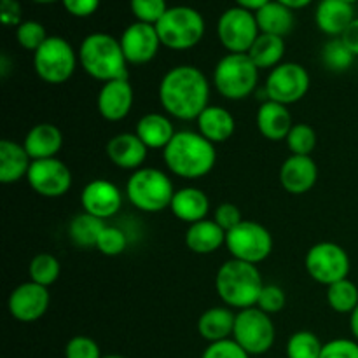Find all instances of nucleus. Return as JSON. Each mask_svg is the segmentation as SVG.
Masks as SVG:
<instances>
[{
	"label": "nucleus",
	"mask_w": 358,
	"mask_h": 358,
	"mask_svg": "<svg viewBox=\"0 0 358 358\" xmlns=\"http://www.w3.org/2000/svg\"><path fill=\"white\" fill-rule=\"evenodd\" d=\"M28 185L42 198H62L72 187V171L58 157L31 161Z\"/></svg>",
	"instance_id": "14"
},
{
	"label": "nucleus",
	"mask_w": 358,
	"mask_h": 358,
	"mask_svg": "<svg viewBox=\"0 0 358 358\" xmlns=\"http://www.w3.org/2000/svg\"><path fill=\"white\" fill-rule=\"evenodd\" d=\"M105 220L98 219V217L90 215V213L83 212L72 219L69 226V238L77 248H96L98 240H100L101 231L105 229Z\"/></svg>",
	"instance_id": "32"
},
{
	"label": "nucleus",
	"mask_w": 358,
	"mask_h": 358,
	"mask_svg": "<svg viewBox=\"0 0 358 358\" xmlns=\"http://www.w3.org/2000/svg\"><path fill=\"white\" fill-rule=\"evenodd\" d=\"M0 20L6 27H20L23 23L20 2L17 0H0Z\"/></svg>",
	"instance_id": "47"
},
{
	"label": "nucleus",
	"mask_w": 358,
	"mask_h": 358,
	"mask_svg": "<svg viewBox=\"0 0 358 358\" xmlns=\"http://www.w3.org/2000/svg\"><path fill=\"white\" fill-rule=\"evenodd\" d=\"M63 9L76 17L93 16L100 7V0H62Z\"/></svg>",
	"instance_id": "46"
},
{
	"label": "nucleus",
	"mask_w": 358,
	"mask_h": 358,
	"mask_svg": "<svg viewBox=\"0 0 358 358\" xmlns=\"http://www.w3.org/2000/svg\"><path fill=\"white\" fill-rule=\"evenodd\" d=\"M100 345L87 336H73L65 346V358H101Z\"/></svg>",
	"instance_id": "41"
},
{
	"label": "nucleus",
	"mask_w": 358,
	"mask_h": 358,
	"mask_svg": "<svg viewBox=\"0 0 358 358\" xmlns=\"http://www.w3.org/2000/svg\"><path fill=\"white\" fill-rule=\"evenodd\" d=\"M311 86L308 70L301 63L287 62L269 70L266 79V94L268 100L282 105H294L303 100Z\"/></svg>",
	"instance_id": "13"
},
{
	"label": "nucleus",
	"mask_w": 358,
	"mask_h": 358,
	"mask_svg": "<svg viewBox=\"0 0 358 358\" xmlns=\"http://www.w3.org/2000/svg\"><path fill=\"white\" fill-rule=\"evenodd\" d=\"M31 166V157L24 150L23 143L13 140L0 142V182L2 184H16L21 178H27Z\"/></svg>",
	"instance_id": "28"
},
{
	"label": "nucleus",
	"mask_w": 358,
	"mask_h": 358,
	"mask_svg": "<svg viewBox=\"0 0 358 358\" xmlns=\"http://www.w3.org/2000/svg\"><path fill=\"white\" fill-rule=\"evenodd\" d=\"M259 72L248 55L227 52L213 69V84L226 100H245L257 87Z\"/></svg>",
	"instance_id": "7"
},
{
	"label": "nucleus",
	"mask_w": 358,
	"mask_h": 358,
	"mask_svg": "<svg viewBox=\"0 0 358 358\" xmlns=\"http://www.w3.org/2000/svg\"><path fill=\"white\" fill-rule=\"evenodd\" d=\"M276 2L283 3V6H287L289 9H292V10H299V9H304V7L310 6L313 0H276Z\"/></svg>",
	"instance_id": "50"
},
{
	"label": "nucleus",
	"mask_w": 358,
	"mask_h": 358,
	"mask_svg": "<svg viewBox=\"0 0 358 358\" xmlns=\"http://www.w3.org/2000/svg\"><path fill=\"white\" fill-rule=\"evenodd\" d=\"M255 20H257L261 34L276 35V37L282 38L289 35L292 31L294 24H296L294 10L283 6V3L276 2V0H271L264 7H261L255 13Z\"/></svg>",
	"instance_id": "30"
},
{
	"label": "nucleus",
	"mask_w": 358,
	"mask_h": 358,
	"mask_svg": "<svg viewBox=\"0 0 358 358\" xmlns=\"http://www.w3.org/2000/svg\"><path fill=\"white\" fill-rule=\"evenodd\" d=\"M135 101V91L128 79H115L101 84L96 96V107L105 121L117 122L128 117Z\"/></svg>",
	"instance_id": "18"
},
{
	"label": "nucleus",
	"mask_w": 358,
	"mask_h": 358,
	"mask_svg": "<svg viewBox=\"0 0 358 358\" xmlns=\"http://www.w3.org/2000/svg\"><path fill=\"white\" fill-rule=\"evenodd\" d=\"M273 245L271 233L255 220H241L226 236V248L233 259L255 266L271 255Z\"/></svg>",
	"instance_id": "9"
},
{
	"label": "nucleus",
	"mask_w": 358,
	"mask_h": 358,
	"mask_svg": "<svg viewBox=\"0 0 358 358\" xmlns=\"http://www.w3.org/2000/svg\"><path fill=\"white\" fill-rule=\"evenodd\" d=\"M213 220H215L226 233H229L231 229H234V227L243 220V217H241L240 208H238L234 203H220L215 208V212H213Z\"/></svg>",
	"instance_id": "45"
},
{
	"label": "nucleus",
	"mask_w": 358,
	"mask_h": 358,
	"mask_svg": "<svg viewBox=\"0 0 358 358\" xmlns=\"http://www.w3.org/2000/svg\"><path fill=\"white\" fill-rule=\"evenodd\" d=\"M23 147L31 157V161L51 159L63 147V135L59 128L51 122H38L28 129L23 140Z\"/></svg>",
	"instance_id": "23"
},
{
	"label": "nucleus",
	"mask_w": 358,
	"mask_h": 358,
	"mask_svg": "<svg viewBox=\"0 0 358 358\" xmlns=\"http://www.w3.org/2000/svg\"><path fill=\"white\" fill-rule=\"evenodd\" d=\"M175 187L170 177L157 168H140L126 182V198L145 213H159L170 208Z\"/></svg>",
	"instance_id": "5"
},
{
	"label": "nucleus",
	"mask_w": 358,
	"mask_h": 358,
	"mask_svg": "<svg viewBox=\"0 0 358 358\" xmlns=\"http://www.w3.org/2000/svg\"><path fill=\"white\" fill-rule=\"evenodd\" d=\"M126 247H128V236H126L124 231L121 227L107 224L100 234L96 250L107 257H117L126 250Z\"/></svg>",
	"instance_id": "40"
},
{
	"label": "nucleus",
	"mask_w": 358,
	"mask_h": 358,
	"mask_svg": "<svg viewBox=\"0 0 358 358\" xmlns=\"http://www.w3.org/2000/svg\"><path fill=\"white\" fill-rule=\"evenodd\" d=\"M119 42H121L122 52H124L128 65H147V63L156 58L157 51L163 45L156 27L140 23V21L129 24L122 31Z\"/></svg>",
	"instance_id": "16"
},
{
	"label": "nucleus",
	"mask_w": 358,
	"mask_h": 358,
	"mask_svg": "<svg viewBox=\"0 0 358 358\" xmlns=\"http://www.w3.org/2000/svg\"><path fill=\"white\" fill-rule=\"evenodd\" d=\"M80 205L90 215L101 220L112 219L117 215L122 206V192L115 184L105 178H94L87 182L80 192Z\"/></svg>",
	"instance_id": "17"
},
{
	"label": "nucleus",
	"mask_w": 358,
	"mask_h": 358,
	"mask_svg": "<svg viewBox=\"0 0 358 358\" xmlns=\"http://www.w3.org/2000/svg\"><path fill=\"white\" fill-rule=\"evenodd\" d=\"M350 331H352L355 341H358V306L353 310V313L350 315Z\"/></svg>",
	"instance_id": "51"
},
{
	"label": "nucleus",
	"mask_w": 358,
	"mask_h": 358,
	"mask_svg": "<svg viewBox=\"0 0 358 358\" xmlns=\"http://www.w3.org/2000/svg\"><path fill=\"white\" fill-rule=\"evenodd\" d=\"M285 304H287V296L285 292H283L282 287L273 285V283H266L257 301L259 310H262L268 315L280 313V311L285 308Z\"/></svg>",
	"instance_id": "42"
},
{
	"label": "nucleus",
	"mask_w": 358,
	"mask_h": 358,
	"mask_svg": "<svg viewBox=\"0 0 358 358\" xmlns=\"http://www.w3.org/2000/svg\"><path fill=\"white\" fill-rule=\"evenodd\" d=\"M236 313L227 306H215L206 310L198 320V332L205 341L219 343L233 338Z\"/></svg>",
	"instance_id": "29"
},
{
	"label": "nucleus",
	"mask_w": 358,
	"mask_h": 358,
	"mask_svg": "<svg viewBox=\"0 0 358 358\" xmlns=\"http://www.w3.org/2000/svg\"><path fill=\"white\" fill-rule=\"evenodd\" d=\"M264 285L257 266L236 259L224 262L215 275L217 296L227 308L238 311L257 306Z\"/></svg>",
	"instance_id": "3"
},
{
	"label": "nucleus",
	"mask_w": 358,
	"mask_h": 358,
	"mask_svg": "<svg viewBox=\"0 0 358 358\" xmlns=\"http://www.w3.org/2000/svg\"><path fill=\"white\" fill-rule=\"evenodd\" d=\"M341 41L348 45V49L353 55L358 56V17H355L352 21V24L346 28L345 34L341 35Z\"/></svg>",
	"instance_id": "48"
},
{
	"label": "nucleus",
	"mask_w": 358,
	"mask_h": 358,
	"mask_svg": "<svg viewBox=\"0 0 358 358\" xmlns=\"http://www.w3.org/2000/svg\"><path fill=\"white\" fill-rule=\"evenodd\" d=\"M163 159L173 175L196 180L213 170L217 163V150L215 145L198 131L184 129L175 133L173 140L163 150Z\"/></svg>",
	"instance_id": "2"
},
{
	"label": "nucleus",
	"mask_w": 358,
	"mask_h": 358,
	"mask_svg": "<svg viewBox=\"0 0 358 358\" xmlns=\"http://www.w3.org/2000/svg\"><path fill=\"white\" fill-rule=\"evenodd\" d=\"M161 44L171 51H187L196 48L205 35V17L189 6H173L156 24Z\"/></svg>",
	"instance_id": "6"
},
{
	"label": "nucleus",
	"mask_w": 358,
	"mask_h": 358,
	"mask_svg": "<svg viewBox=\"0 0 358 358\" xmlns=\"http://www.w3.org/2000/svg\"><path fill=\"white\" fill-rule=\"evenodd\" d=\"M275 324L268 313L257 306L238 311L233 339L248 355H262L269 352L275 345Z\"/></svg>",
	"instance_id": "10"
},
{
	"label": "nucleus",
	"mask_w": 358,
	"mask_h": 358,
	"mask_svg": "<svg viewBox=\"0 0 358 358\" xmlns=\"http://www.w3.org/2000/svg\"><path fill=\"white\" fill-rule=\"evenodd\" d=\"M247 55L259 70H273L282 65V59L285 56V41L276 35L261 34Z\"/></svg>",
	"instance_id": "31"
},
{
	"label": "nucleus",
	"mask_w": 358,
	"mask_h": 358,
	"mask_svg": "<svg viewBox=\"0 0 358 358\" xmlns=\"http://www.w3.org/2000/svg\"><path fill=\"white\" fill-rule=\"evenodd\" d=\"M79 63V52L63 37H48L34 52V70L44 83L58 86L73 76Z\"/></svg>",
	"instance_id": "8"
},
{
	"label": "nucleus",
	"mask_w": 358,
	"mask_h": 358,
	"mask_svg": "<svg viewBox=\"0 0 358 358\" xmlns=\"http://www.w3.org/2000/svg\"><path fill=\"white\" fill-rule=\"evenodd\" d=\"M304 266H306L308 275L315 282L329 287L332 283L348 278L352 261H350L348 252L341 245L332 243V241H322L308 250Z\"/></svg>",
	"instance_id": "12"
},
{
	"label": "nucleus",
	"mask_w": 358,
	"mask_h": 358,
	"mask_svg": "<svg viewBox=\"0 0 358 358\" xmlns=\"http://www.w3.org/2000/svg\"><path fill=\"white\" fill-rule=\"evenodd\" d=\"M107 157L121 170L136 171L143 168L149 149L136 133H119L112 136L105 147Z\"/></svg>",
	"instance_id": "20"
},
{
	"label": "nucleus",
	"mask_w": 358,
	"mask_h": 358,
	"mask_svg": "<svg viewBox=\"0 0 358 358\" xmlns=\"http://www.w3.org/2000/svg\"><path fill=\"white\" fill-rule=\"evenodd\" d=\"M48 31H45L44 24L38 23V21L27 20L16 27V38L17 44L21 45L27 51L35 52L45 41H48Z\"/></svg>",
	"instance_id": "38"
},
{
	"label": "nucleus",
	"mask_w": 358,
	"mask_h": 358,
	"mask_svg": "<svg viewBox=\"0 0 358 358\" xmlns=\"http://www.w3.org/2000/svg\"><path fill=\"white\" fill-rule=\"evenodd\" d=\"M327 304L332 311L352 315L358 306V287L350 278L327 287Z\"/></svg>",
	"instance_id": "33"
},
{
	"label": "nucleus",
	"mask_w": 358,
	"mask_h": 358,
	"mask_svg": "<svg viewBox=\"0 0 358 358\" xmlns=\"http://www.w3.org/2000/svg\"><path fill=\"white\" fill-rule=\"evenodd\" d=\"M101 358H126V357H121V355H107V357H101Z\"/></svg>",
	"instance_id": "53"
},
{
	"label": "nucleus",
	"mask_w": 358,
	"mask_h": 358,
	"mask_svg": "<svg viewBox=\"0 0 358 358\" xmlns=\"http://www.w3.org/2000/svg\"><path fill=\"white\" fill-rule=\"evenodd\" d=\"M234 2H236L238 7H243V9L250 10V13H257L261 7H264L271 0H234Z\"/></svg>",
	"instance_id": "49"
},
{
	"label": "nucleus",
	"mask_w": 358,
	"mask_h": 358,
	"mask_svg": "<svg viewBox=\"0 0 358 358\" xmlns=\"http://www.w3.org/2000/svg\"><path fill=\"white\" fill-rule=\"evenodd\" d=\"M129 7L136 21L156 27L170 7L166 0H129Z\"/></svg>",
	"instance_id": "39"
},
{
	"label": "nucleus",
	"mask_w": 358,
	"mask_h": 358,
	"mask_svg": "<svg viewBox=\"0 0 358 358\" xmlns=\"http://www.w3.org/2000/svg\"><path fill=\"white\" fill-rule=\"evenodd\" d=\"M79 63L84 72L100 83L128 79V62L119 38L103 31H94L84 37L79 48Z\"/></svg>",
	"instance_id": "4"
},
{
	"label": "nucleus",
	"mask_w": 358,
	"mask_h": 358,
	"mask_svg": "<svg viewBox=\"0 0 358 358\" xmlns=\"http://www.w3.org/2000/svg\"><path fill=\"white\" fill-rule=\"evenodd\" d=\"M257 128L259 133L269 142H280L285 140L292 129L294 121L289 107L276 103L273 100H266L257 110Z\"/></svg>",
	"instance_id": "22"
},
{
	"label": "nucleus",
	"mask_w": 358,
	"mask_h": 358,
	"mask_svg": "<svg viewBox=\"0 0 358 358\" xmlns=\"http://www.w3.org/2000/svg\"><path fill=\"white\" fill-rule=\"evenodd\" d=\"M198 122V133L205 136L213 145L224 143L236 131V121L234 115L227 108L220 105H208L205 110L196 119Z\"/></svg>",
	"instance_id": "24"
},
{
	"label": "nucleus",
	"mask_w": 358,
	"mask_h": 358,
	"mask_svg": "<svg viewBox=\"0 0 358 358\" xmlns=\"http://www.w3.org/2000/svg\"><path fill=\"white\" fill-rule=\"evenodd\" d=\"M34 2H37V3H52V2H56V0H34Z\"/></svg>",
	"instance_id": "52"
},
{
	"label": "nucleus",
	"mask_w": 358,
	"mask_h": 358,
	"mask_svg": "<svg viewBox=\"0 0 358 358\" xmlns=\"http://www.w3.org/2000/svg\"><path fill=\"white\" fill-rule=\"evenodd\" d=\"M345 2H348V3H352V6H353V3H355V2H357V0H345Z\"/></svg>",
	"instance_id": "54"
},
{
	"label": "nucleus",
	"mask_w": 358,
	"mask_h": 358,
	"mask_svg": "<svg viewBox=\"0 0 358 358\" xmlns=\"http://www.w3.org/2000/svg\"><path fill=\"white\" fill-rule=\"evenodd\" d=\"M324 343L310 331H299L287 341V358H320Z\"/></svg>",
	"instance_id": "35"
},
{
	"label": "nucleus",
	"mask_w": 358,
	"mask_h": 358,
	"mask_svg": "<svg viewBox=\"0 0 358 358\" xmlns=\"http://www.w3.org/2000/svg\"><path fill=\"white\" fill-rule=\"evenodd\" d=\"M62 273V266L59 261L52 254L42 252L31 259L30 266H28V275H30V282L38 283L42 287H51L56 283Z\"/></svg>",
	"instance_id": "34"
},
{
	"label": "nucleus",
	"mask_w": 358,
	"mask_h": 358,
	"mask_svg": "<svg viewBox=\"0 0 358 358\" xmlns=\"http://www.w3.org/2000/svg\"><path fill=\"white\" fill-rule=\"evenodd\" d=\"M51 294L48 287H42L35 282H24L10 292L7 308L14 320L21 324H34L41 320L49 310Z\"/></svg>",
	"instance_id": "15"
},
{
	"label": "nucleus",
	"mask_w": 358,
	"mask_h": 358,
	"mask_svg": "<svg viewBox=\"0 0 358 358\" xmlns=\"http://www.w3.org/2000/svg\"><path fill=\"white\" fill-rule=\"evenodd\" d=\"M357 56L348 49V45L341 41V37L332 38L322 49V62L325 69L331 72H345L353 65Z\"/></svg>",
	"instance_id": "36"
},
{
	"label": "nucleus",
	"mask_w": 358,
	"mask_h": 358,
	"mask_svg": "<svg viewBox=\"0 0 358 358\" xmlns=\"http://www.w3.org/2000/svg\"><path fill=\"white\" fill-rule=\"evenodd\" d=\"M157 94L168 115L196 121L210 105V83L198 66L177 65L164 73Z\"/></svg>",
	"instance_id": "1"
},
{
	"label": "nucleus",
	"mask_w": 358,
	"mask_h": 358,
	"mask_svg": "<svg viewBox=\"0 0 358 358\" xmlns=\"http://www.w3.org/2000/svg\"><path fill=\"white\" fill-rule=\"evenodd\" d=\"M201 358H250V355L231 338L219 343H210Z\"/></svg>",
	"instance_id": "43"
},
{
	"label": "nucleus",
	"mask_w": 358,
	"mask_h": 358,
	"mask_svg": "<svg viewBox=\"0 0 358 358\" xmlns=\"http://www.w3.org/2000/svg\"><path fill=\"white\" fill-rule=\"evenodd\" d=\"M170 210L178 220L191 226V224L206 219L210 212V199L201 189L182 187L175 191Z\"/></svg>",
	"instance_id": "26"
},
{
	"label": "nucleus",
	"mask_w": 358,
	"mask_h": 358,
	"mask_svg": "<svg viewBox=\"0 0 358 358\" xmlns=\"http://www.w3.org/2000/svg\"><path fill=\"white\" fill-rule=\"evenodd\" d=\"M135 133L138 138L145 143L147 149H166L168 143L173 140L175 128L170 117L159 112H150V114L142 115L136 122Z\"/></svg>",
	"instance_id": "27"
},
{
	"label": "nucleus",
	"mask_w": 358,
	"mask_h": 358,
	"mask_svg": "<svg viewBox=\"0 0 358 358\" xmlns=\"http://www.w3.org/2000/svg\"><path fill=\"white\" fill-rule=\"evenodd\" d=\"M320 358H358V341L339 338L324 343Z\"/></svg>",
	"instance_id": "44"
},
{
	"label": "nucleus",
	"mask_w": 358,
	"mask_h": 358,
	"mask_svg": "<svg viewBox=\"0 0 358 358\" xmlns=\"http://www.w3.org/2000/svg\"><path fill=\"white\" fill-rule=\"evenodd\" d=\"M261 35L255 13L243 7H231L217 21V37L227 52L247 55Z\"/></svg>",
	"instance_id": "11"
},
{
	"label": "nucleus",
	"mask_w": 358,
	"mask_h": 358,
	"mask_svg": "<svg viewBox=\"0 0 358 358\" xmlns=\"http://www.w3.org/2000/svg\"><path fill=\"white\" fill-rule=\"evenodd\" d=\"M318 180V166L311 156L290 154L280 166V184L289 194H306Z\"/></svg>",
	"instance_id": "19"
},
{
	"label": "nucleus",
	"mask_w": 358,
	"mask_h": 358,
	"mask_svg": "<svg viewBox=\"0 0 358 358\" xmlns=\"http://www.w3.org/2000/svg\"><path fill=\"white\" fill-rule=\"evenodd\" d=\"M227 233L213 219L191 224L185 231V245L192 254L208 255L226 245Z\"/></svg>",
	"instance_id": "25"
},
{
	"label": "nucleus",
	"mask_w": 358,
	"mask_h": 358,
	"mask_svg": "<svg viewBox=\"0 0 358 358\" xmlns=\"http://www.w3.org/2000/svg\"><path fill=\"white\" fill-rule=\"evenodd\" d=\"M353 20L355 10L352 3L345 0H320L315 10V23L318 30L334 38L341 37Z\"/></svg>",
	"instance_id": "21"
},
{
	"label": "nucleus",
	"mask_w": 358,
	"mask_h": 358,
	"mask_svg": "<svg viewBox=\"0 0 358 358\" xmlns=\"http://www.w3.org/2000/svg\"><path fill=\"white\" fill-rule=\"evenodd\" d=\"M317 131L310 124L299 122V124L292 126L285 142L290 154H294V156H311V152L317 147Z\"/></svg>",
	"instance_id": "37"
}]
</instances>
